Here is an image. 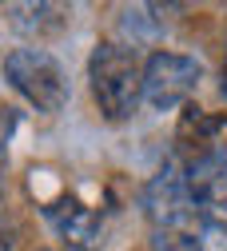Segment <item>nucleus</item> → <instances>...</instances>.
<instances>
[{
    "mask_svg": "<svg viewBox=\"0 0 227 251\" xmlns=\"http://www.w3.org/2000/svg\"><path fill=\"white\" fill-rule=\"evenodd\" d=\"M88 80H92V96L108 120H127L140 108V92H144V64L132 44L120 40H100L88 56Z\"/></svg>",
    "mask_w": 227,
    "mask_h": 251,
    "instance_id": "obj_1",
    "label": "nucleus"
},
{
    "mask_svg": "<svg viewBox=\"0 0 227 251\" xmlns=\"http://www.w3.org/2000/svg\"><path fill=\"white\" fill-rule=\"evenodd\" d=\"M4 76L8 84L20 92V96L36 108V112H64L72 88H68V76H64L60 60L48 56L44 48H12L4 56Z\"/></svg>",
    "mask_w": 227,
    "mask_h": 251,
    "instance_id": "obj_2",
    "label": "nucleus"
},
{
    "mask_svg": "<svg viewBox=\"0 0 227 251\" xmlns=\"http://www.w3.org/2000/svg\"><path fill=\"white\" fill-rule=\"evenodd\" d=\"M203 68L196 56L183 52H151L144 64V92L140 100H148V108L155 112H176L191 100V92L200 88Z\"/></svg>",
    "mask_w": 227,
    "mask_h": 251,
    "instance_id": "obj_3",
    "label": "nucleus"
},
{
    "mask_svg": "<svg viewBox=\"0 0 227 251\" xmlns=\"http://www.w3.org/2000/svg\"><path fill=\"white\" fill-rule=\"evenodd\" d=\"M44 219L56 227V235L68 243L72 251H96L100 247V215H96L76 192L60 187L56 196L44 200Z\"/></svg>",
    "mask_w": 227,
    "mask_h": 251,
    "instance_id": "obj_4",
    "label": "nucleus"
},
{
    "mask_svg": "<svg viewBox=\"0 0 227 251\" xmlns=\"http://www.w3.org/2000/svg\"><path fill=\"white\" fill-rule=\"evenodd\" d=\"M144 211L155 227H176V224H187L191 215V200H187V179H183V164L179 160H164L148 187H144Z\"/></svg>",
    "mask_w": 227,
    "mask_h": 251,
    "instance_id": "obj_5",
    "label": "nucleus"
},
{
    "mask_svg": "<svg viewBox=\"0 0 227 251\" xmlns=\"http://www.w3.org/2000/svg\"><path fill=\"white\" fill-rule=\"evenodd\" d=\"M176 148H179V155H187V164L223 155L227 151V112H203L196 104H183Z\"/></svg>",
    "mask_w": 227,
    "mask_h": 251,
    "instance_id": "obj_6",
    "label": "nucleus"
},
{
    "mask_svg": "<svg viewBox=\"0 0 227 251\" xmlns=\"http://www.w3.org/2000/svg\"><path fill=\"white\" fill-rule=\"evenodd\" d=\"M187 179V200L200 219H215L227 224V155H211V160H196L183 168Z\"/></svg>",
    "mask_w": 227,
    "mask_h": 251,
    "instance_id": "obj_7",
    "label": "nucleus"
},
{
    "mask_svg": "<svg viewBox=\"0 0 227 251\" xmlns=\"http://www.w3.org/2000/svg\"><path fill=\"white\" fill-rule=\"evenodd\" d=\"M12 16V28H20V32H36V36H56L68 28L72 20V8H64V4H12L8 8Z\"/></svg>",
    "mask_w": 227,
    "mask_h": 251,
    "instance_id": "obj_8",
    "label": "nucleus"
},
{
    "mask_svg": "<svg viewBox=\"0 0 227 251\" xmlns=\"http://www.w3.org/2000/svg\"><path fill=\"white\" fill-rule=\"evenodd\" d=\"M151 251H200V219L191 215L187 224L155 227V235H151Z\"/></svg>",
    "mask_w": 227,
    "mask_h": 251,
    "instance_id": "obj_9",
    "label": "nucleus"
},
{
    "mask_svg": "<svg viewBox=\"0 0 227 251\" xmlns=\"http://www.w3.org/2000/svg\"><path fill=\"white\" fill-rule=\"evenodd\" d=\"M200 219V215H196ZM200 251H227V224L200 219Z\"/></svg>",
    "mask_w": 227,
    "mask_h": 251,
    "instance_id": "obj_10",
    "label": "nucleus"
},
{
    "mask_svg": "<svg viewBox=\"0 0 227 251\" xmlns=\"http://www.w3.org/2000/svg\"><path fill=\"white\" fill-rule=\"evenodd\" d=\"M223 96H227V56H223Z\"/></svg>",
    "mask_w": 227,
    "mask_h": 251,
    "instance_id": "obj_11",
    "label": "nucleus"
}]
</instances>
